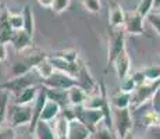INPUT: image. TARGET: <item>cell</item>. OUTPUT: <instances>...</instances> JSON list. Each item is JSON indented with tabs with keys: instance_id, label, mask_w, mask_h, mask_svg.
Instances as JSON below:
<instances>
[{
	"instance_id": "6da1fadb",
	"label": "cell",
	"mask_w": 160,
	"mask_h": 139,
	"mask_svg": "<svg viewBox=\"0 0 160 139\" xmlns=\"http://www.w3.org/2000/svg\"><path fill=\"white\" fill-rule=\"evenodd\" d=\"M32 120V107L31 106H18V104H10L7 107V117H6V122L8 124L10 128H18V127H24L31 124Z\"/></svg>"
},
{
	"instance_id": "7a4b0ae2",
	"label": "cell",
	"mask_w": 160,
	"mask_h": 139,
	"mask_svg": "<svg viewBox=\"0 0 160 139\" xmlns=\"http://www.w3.org/2000/svg\"><path fill=\"white\" fill-rule=\"evenodd\" d=\"M113 127H114V134L120 139H127L131 135L132 127H134V120H132L131 109L117 110L113 111Z\"/></svg>"
},
{
	"instance_id": "3957f363",
	"label": "cell",
	"mask_w": 160,
	"mask_h": 139,
	"mask_svg": "<svg viewBox=\"0 0 160 139\" xmlns=\"http://www.w3.org/2000/svg\"><path fill=\"white\" fill-rule=\"evenodd\" d=\"M160 81L158 82H145L143 85L137 86L135 91L131 93V103L130 109H139V107L145 106L148 102H150L152 96L155 95L156 89L159 88Z\"/></svg>"
},
{
	"instance_id": "277c9868",
	"label": "cell",
	"mask_w": 160,
	"mask_h": 139,
	"mask_svg": "<svg viewBox=\"0 0 160 139\" xmlns=\"http://www.w3.org/2000/svg\"><path fill=\"white\" fill-rule=\"evenodd\" d=\"M125 35L124 29H112L109 36V49H107V67H112L116 57L125 50Z\"/></svg>"
},
{
	"instance_id": "5b68a950",
	"label": "cell",
	"mask_w": 160,
	"mask_h": 139,
	"mask_svg": "<svg viewBox=\"0 0 160 139\" xmlns=\"http://www.w3.org/2000/svg\"><path fill=\"white\" fill-rule=\"evenodd\" d=\"M42 85L48 89H54V91L66 92L67 89L78 85V82L75 81V78H72V77L68 75V74L60 72V71H54L49 78H46V79L42 81Z\"/></svg>"
},
{
	"instance_id": "8992f818",
	"label": "cell",
	"mask_w": 160,
	"mask_h": 139,
	"mask_svg": "<svg viewBox=\"0 0 160 139\" xmlns=\"http://www.w3.org/2000/svg\"><path fill=\"white\" fill-rule=\"evenodd\" d=\"M74 110H75V118L84 122L92 132L99 127L100 122H103V110H92L85 107H74Z\"/></svg>"
},
{
	"instance_id": "52a82bcc",
	"label": "cell",
	"mask_w": 160,
	"mask_h": 139,
	"mask_svg": "<svg viewBox=\"0 0 160 139\" xmlns=\"http://www.w3.org/2000/svg\"><path fill=\"white\" fill-rule=\"evenodd\" d=\"M32 85H36V83H35V79H33V75L29 72V74H27V75L10 78L6 82L0 83V91H6V92H8V93H14V96H15V95H18L21 91H24V89H27L28 86H32Z\"/></svg>"
},
{
	"instance_id": "ba28073f",
	"label": "cell",
	"mask_w": 160,
	"mask_h": 139,
	"mask_svg": "<svg viewBox=\"0 0 160 139\" xmlns=\"http://www.w3.org/2000/svg\"><path fill=\"white\" fill-rule=\"evenodd\" d=\"M93 132L78 118H72L67 125V139H91Z\"/></svg>"
},
{
	"instance_id": "9c48e42d",
	"label": "cell",
	"mask_w": 160,
	"mask_h": 139,
	"mask_svg": "<svg viewBox=\"0 0 160 139\" xmlns=\"http://www.w3.org/2000/svg\"><path fill=\"white\" fill-rule=\"evenodd\" d=\"M113 66H114V70H116L118 81H122L124 78H127V77L130 75V72H131V58H130V54H128L127 49L117 56L114 63H113Z\"/></svg>"
},
{
	"instance_id": "30bf717a",
	"label": "cell",
	"mask_w": 160,
	"mask_h": 139,
	"mask_svg": "<svg viewBox=\"0 0 160 139\" xmlns=\"http://www.w3.org/2000/svg\"><path fill=\"white\" fill-rule=\"evenodd\" d=\"M124 32L130 35H142L143 33V18H141L135 11L125 13V22H124Z\"/></svg>"
},
{
	"instance_id": "8fae6325",
	"label": "cell",
	"mask_w": 160,
	"mask_h": 139,
	"mask_svg": "<svg viewBox=\"0 0 160 139\" xmlns=\"http://www.w3.org/2000/svg\"><path fill=\"white\" fill-rule=\"evenodd\" d=\"M125 22V11L118 3L112 2L109 7V25L112 29H122Z\"/></svg>"
},
{
	"instance_id": "7c38bea8",
	"label": "cell",
	"mask_w": 160,
	"mask_h": 139,
	"mask_svg": "<svg viewBox=\"0 0 160 139\" xmlns=\"http://www.w3.org/2000/svg\"><path fill=\"white\" fill-rule=\"evenodd\" d=\"M39 89H41V85H32L28 86L27 89L21 91L18 95L14 96V104H18V106H29L35 102L36 96L39 93Z\"/></svg>"
},
{
	"instance_id": "4fadbf2b",
	"label": "cell",
	"mask_w": 160,
	"mask_h": 139,
	"mask_svg": "<svg viewBox=\"0 0 160 139\" xmlns=\"http://www.w3.org/2000/svg\"><path fill=\"white\" fill-rule=\"evenodd\" d=\"M66 96H67V104L71 107H82L84 102L87 100L88 93L81 88V86L75 85L72 88L67 89L66 91Z\"/></svg>"
},
{
	"instance_id": "5bb4252c",
	"label": "cell",
	"mask_w": 160,
	"mask_h": 139,
	"mask_svg": "<svg viewBox=\"0 0 160 139\" xmlns=\"http://www.w3.org/2000/svg\"><path fill=\"white\" fill-rule=\"evenodd\" d=\"M11 45H13L14 50L17 52V53H22V52H25L27 49H29L31 46H32V36L28 35L24 29L17 31L13 35Z\"/></svg>"
},
{
	"instance_id": "9a60e30c",
	"label": "cell",
	"mask_w": 160,
	"mask_h": 139,
	"mask_svg": "<svg viewBox=\"0 0 160 139\" xmlns=\"http://www.w3.org/2000/svg\"><path fill=\"white\" fill-rule=\"evenodd\" d=\"M61 111H63V109L58 106L56 102L48 99L43 106V110H42V113H41V117H39V121H45V122L53 121V120H56L57 117L60 116Z\"/></svg>"
},
{
	"instance_id": "2e32d148",
	"label": "cell",
	"mask_w": 160,
	"mask_h": 139,
	"mask_svg": "<svg viewBox=\"0 0 160 139\" xmlns=\"http://www.w3.org/2000/svg\"><path fill=\"white\" fill-rule=\"evenodd\" d=\"M32 134L35 137V139H57L50 122H45V121L36 122L35 129H33Z\"/></svg>"
},
{
	"instance_id": "e0dca14e",
	"label": "cell",
	"mask_w": 160,
	"mask_h": 139,
	"mask_svg": "<svg viewBox=\"0 0 160 139\" xmlns=\"http://www.w3.org/2000/svg\"><path fill=\"white\" fill-rule=\"evenodd\" d=\"M33 68L31 67V64L25 58L20 57L18 60H15L11 66V70H10V78H15V77H22V75H27L29 74Z\"/></svg>"
},
{
	"instance_id": "ac0fdd59",
	"label": "cell",
	"mask_w": 160,
	"mask_h": 139,
	"mask_svg": "<svg viewBox=\"0 0 160 139\" xmlns=\"http://www.w3.org/2000/svg\"><path fill=\"white\" fill-rule=\"evenodd\" d=\"M21 15H22V21H24V28L28 35L33 36V31H35V20H33V13L31 6L25 4L22 7V11H21Z\"/></svg>"
},
{
	"instance_id": "d6986e66",
	"label": "cell",
	"mask_w": 160,
	"mask_h": 139,
	"mask_svg": "<svg viewBox=\"0 0 160 139\" xmlns=\"http://www.w3.org/2000/svg\"><path fill=\"white\" fill-rule=\"evenodd\" d=\"M130 103H131V95L124 93L121 91H118L117 93L113 95L112 100H110V106H113L117 110L130 109Z\"/></svg>"
},
{
	"instance_id": "ffe728a7",
	"label": "cell",
	"mask_w": 160,
	"mask_h": 139,
	"mask_svg": "<svg viewBox=\"0 0 160 139\" xmlns=\"http://www.w3.org/2000/svg\"><path fill=\"white\" fill-rule=\"evenodd\" d=\"M139 122H141V125L146 127V128H149V129L156 128V127H160V116L158 113H155V111L152 110V107H150V110H146L145 113L139 117Z\"/></svg>"
},
{
	"instance_id": "44dd1931",
	"label": "cell",
	"mask_w": 160,
	"mask_h": 139,
	"mask_svg": "<svg viewBox=\"0 0 160 139\" xmlns=\"http://www.w3.org/2000/svg\"><path fill=\"white\" fill-rule=\"evenodd\" d=\"M46 96H48L49 100L56 102L61 109H64V107L68 106V104H67L66 92H63V91H54V89H48L46 88Z\"/></svg>"
},
{
	"instance_id": "7402d4cb",
	"label": "cell",
	"mask_w": 160,
	"mask_h": 139,
	"mask_svg": "<svg viewBox=\"0 0 160 139\" xmlns=\"http://www.w3.org/2000/svg\"><path fill=\"white\" fill-rule=\"evenodd\" d=\"M33 70L38 72V75L42 78V81H43V79H46V78H49V77H50L52 74L54 72V68L52 67L50 61H49L48 58H45L43 61H41V63H39Z\"/></svg>"
},
{
	"instance_id": "603a6c76",
	"label": "cell",
	"mask_w": 160,
	"mask_h": 139,
	"mask_svg": "<svg viewBox=\"0 0 160 139\" xmlns=\"http://www.w3.org/2000/svg\"><path fill=\"white\" fill-rule=\"evenodd\" d=\"M8 100H10V93L6 91H0V125H4L6 122Z\"/></svg>"
},
{
	"instance_id": "cb8c5ba5",
	"label": "cell",
	"mask_w": 160,
	"mask_h": 139,
	"mask_svg": "<svg viewBox=\"0 0 160 139\" xmlns=\"http://www.w3.org/2000/svg\"><path fill=\"white\" fill-rule=\"evenodd\" d=\"M152 10H153V0H139L137 8H135V13L145 20L148 15L152 13Z\"/></svg>"
},
{
	"instance_id": "d4e9b609",
	"label": "cell",
	"mask_w": 160,
	"mask_h": 139,
	"mask_svg": "<svg viewBox=\"0 0 160 139\" xmlns=\"http://www.w3.org/2000/svg\"><path fill=\"white\" fill-rule=\"evenodd\" d=\"M7 22H8V27H10L14 32L21 31L24 28V21H22V15H21V13H10V11H8Z\"/></svg>"
},
{
	"instance_id": "484cf974",
	"label": "cell",
	"mask_w": 160,
	"mask_h": 139,
	"mask_svg": "<svg viewBox=\"0 0 160 139\" xmlns=\"http://www.w3.org/2000/svg\"><path fill=\"white\" fill-rule=\"evenodd\" d=\"M146 82H158L160 81V66H149L142 70Z\"/></svg>"
},
{
	"instance_id": "4316f807",
	"label": "cell",
	"mask_w": 160,
	"mask_h": 139,
	"mask_svg": "<svg viewBox=\"0 0 160 139\" xmlns=\"http://www.w3.org/2000/svg\"><path fill=\"white\" fill-rule=\"evenodd\" d=\"M92 137L93 139H120L117 135L114 134V131L113 129H109L107 127H98L96 129L93 131V134H92Z\"/></svg>"
},
{
	"instance_id": "83f0119b",
	"label": "cell",
	"mask_w": 160,
	"mask_h": 139,
	"mask_svg": "<svg viewBox=\"0 0 160 139\" xmlns=\"http://www.w3.org/2000/svg\"><path fill=\"white\" fill-rule=\"evenodd\" d=\"M79 3L91 14H99L102 11V2L100 0H79Z\"/></svg>"
},
{
	"instance_id": "f1b7e54d",
	"label": "cell",
	"mask_w": 160,
	"mask_h": 139,
	"mask_svg": "<svg viewBox=\"0 0 160 139\" xmlns=\"http://www.w3.org/2000/svg\"><path fill=\"white\" fill-rule=\"evenodd\" d=\"M52 56H56V57H60L63 58V60L68 61V63H77V61L79 60V56H78V52L75 50H60V52H56V53H53Z\"/></svg>"
},
{
	"instance_id": "f546056e",
	"label": "cell",
	"mask_w": 160,
	"mask_h": 139,
	"mask_svg": "<svg viewBox=\"0 0 160 139\" xmlns=\"http://www.w3.org/2000/svg\"><path fill=\"white\" fill-rule=\"evenodd\" d=\"M135 88H137V85H135V82H134V79H132L131 75H128L127 78L120 81V91L124 92V93L131 95L132 92L135 91Z\"/></svg>"
},
{
	"instance_id": "4dcf8cb0",
	"label": "cell",
	"mask_w": 160,
	"mask_h": 139,
	"mask_svg": "<svg viewBox=\"0 0 160 139\" xmlns=\"http://www.w3.org/2000/svg\"><path fill=\"white\" fill-rule=\"evenodd\" d=\"M71 4V0H53L52 2V11L56 14H61L67 10Z\"/></svg>"
},
{
	"instance_id": "1f68e13d",
	"label": "cell",
	"mask_w": 160,
	"mask_h": 139,
	"mask_svg": "<svg viewBox=\"0 0 160 139\" xmlns=\"http://www.w3.org/2000/svg\"><path fill=\"white\" fill-rule=\"evenodd\" d=\"M146 18L150 22L152 28L156 31V33L160 36V13H155V11H153V13H150Z\"/></svg>"
},
{
	"instance_id": "d6a6232c",
	"label": "cell",
	"mask_w": 160,
	"mask_h": 139,
	"mask_svg": "<svg viewBox=\"0 0 160 139\" xmlns=\"http://www.w3.org/2000/svg\"><path fill=\"white\" fill-rule=\"evenodd\" d=\"M13 35H14V31L11 29L10 27L0 29V43H2V45H6V43L11 42Z\"/></svg>"
},
{
	"instance_id": "836d02e7",
	"label": "cell",
	"mask_w": 160,
	"mask_h": 139,
	"mask_svg": "<svg viewBox=\"0 0 160 139\" xmlns=\"http://www.w3.org/2000/svg\"><path fill=\"white\" fill-rule=\"evenodd\" d=\"M150 107H152V110L155 111V113H158L160 116V85H159V88L156 89L152 99H150Z\"/></svg>"
},
{
	"instance_id": "e575fe53",
	"label": "cell",
	"mask_w": 160,
	"mask_h": 139,
	"mask_svg": "<svg viewBox=\"0 0 160 139\" xmlns=\"http://www.w3.org/2000/svg\"><path fill=\"white\" fill-rule=\"evenodd\" d=\"M131 77H132V79H134V82H135V85H137V86H141V85H143V83L146 82L145 77H143V74H142V70H141V71H135Z\"/></svg>"
},
{
	"instance_id": "d590c367",
	"label": "cell",
	"mask_w": 160,
	"mask_h": 139,
	"mask_svg": "<svg viewBox=\"0 0 160 139\" xmlns=\"http://www.w3.org/2000/svg\"><path fill=\"white\" fill-rule=\"evenodd\" d=\"M8 57V53H7V47H6V45H2L0 43V63H3V61H6Z\"/></svg>"
},
{
	"instance_id": "8d00e7d4",
	"label": "cell",
	"mask_w": 160,
	"mask_h": 139,
	"mask_svg": "<svg viewBox=\"0 0 160 139\" xmlns=\"http://www.w3.org/2000/svg\"><path fill=\"white\" fill-rule=\"evenodd\" d=\"M36 2H38V4L41 6V7L50 8L52 7V2H53V0H36Z\"/></svg>"
},
{
	"instance_id": "74e56055",
	"label": "cell",
	"mask_w": 160,
	"mask_h": 139,
	"mask_svg": "<svg viewBox=\"0 0 160 139\" xmlns=\"http://www.w3.org/2000/svg\"><path fill=\"white\" fill-rule=\"evenodd\" d=\"M150 135H152L153 139H160V127H156V128H150Z\"/></svg>"
},
{
	"instance_id": "f35d334b",
	"label": "cell",
	"mask_w": 160,
	"mask_h": 139,
	"mask_svg": "<svg viewBox=\"0 0 160 139\" xmlns=\"http://www.w3.org/2000/svg\"><path fill=\"white\" fill-rule=\"evenodd\" d=\"M153 10H160V0H153Z\"/></svg>"
},
{
	"instance_id": "ab89813d",
	"label": "cell",
	"mask_w": 160,
	"mask_h": 139,
	"mask_svg": "<svg viewBox=\"0 0 160 139\" xmlns=\"http://www.w3.org/2000/svg\"><path fill=\"white\" fill-rule=\"evenodd\" d=\"M0 6H2V0H0Z\"/></svg>"
}]
</instances>
